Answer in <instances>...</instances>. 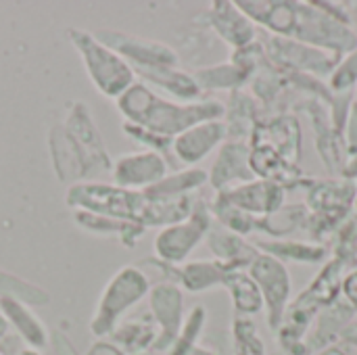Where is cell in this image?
Wrapping results in <instances>:
<instances>
[{"mask_svg": "<svg viewBox=\"0 0 357 355\" xmlns=\"http://www.w3.org/2000/svg\"><path fill=\"white\" fill-rule=\"evenodd\" d=\"M238 8L255 23L278 38L320 48L335 56H345L357 48V33L345 10H333L324 2H236Z\"/></svg>", "mask_w": 357, "mask_h": 355, "instance_id": "6da1fadb", "label": "cell"}, {"mask_svg": "<svg viewBox=\"0 0 357 355\" xmlns=\"http://www.w3.org/2000/svg\"><path fill=\"white\" fill-rule=\"evenodd\" d=\"M48 151L54 174L61 182H96L111 174L113 159L94 123L90 107L82 100L71 103L65 123L54 126L48 134Z\"/></svg>", "mask_w": 357, "mask_h": 355, "instance_id": "7a4b0ae2", "label": "cell"}, {"mask_svg": "<svg viewBox=\"0 0 357 355\" xmlns=\"http://www.w3.org/2000/svg\"><path fill=\"white\" fill-rule=\"evenodd\" d=\"M115 103L123 121L140 126L169 140L201 121L224 119L226 113V105L218 98L176 103L172 98L161 96L142 82H136L132 88H128Z\"/></svg>", "mask_w": 357, "mask_h": 355, "instance_id": "3957f363", "label": "cell"}, {"mask_svg": "<svg viewBox=\"0 0 357 355\" xmlns=\"http://www.w3.org/2000/svg\"><path fill=\"white\" fill-rule=\"evenodd\" d=\"M345 266L337 257L316 276L312 287H307L287 310L278 333L280 347L289 355H307V335L318 320V316L328 310L341 297Z\"/></svg>", "mask_w": 357, "mask_h": 355, "instance_id": "277c9868", "label": "cell"}, {"mask_svg": "<svg viewBox=\"0 0 357 355\" xmlns=\"http://www.w3.org/2000/svg\"><path fill=\"white\" fill-rule=\"evenodd\" d=\"M65 33L75 52L79 54L88 80L105 98L117 100L128 88L138 82L134 69L113 48L102 44L92 31L69 27Z\"/></svg>", "mask_w": 357, "mask_h": 355, "instance_id": "5b68a950", "label": "cell"}, {"mask_svg": "<svg viewBox=\"0 0 357 355\" xmlns=\"http://www.w3.org/2000/svg\"><path fill=\"white\" fill-rule=\"evenodd\" d=\"M151 278L140 266L119 268L105 285L96 310L90 320V333L96 339H107L123 316L149 297Z\"/></svg>", "mask_w": 357, "mask_h": 355, "instance_id": "8992f818", "label": "cell"}, {"mask_svg": "<svg viewBox=\"0 0 357 355\" xmlns=\"http://www.w3.org/2000/svg\"><path fill=\"white\" fill-rule=\"evenodd\" d=\"M67 207L73 211H86L96 216H107L123 222H134L144 226V213L149 199L144 192L126 190L115 184L105 182H77L67 188Z\"/></svg>", "mask_w": 357, "mask_h": 355, "instance_id": "52a82bcc", "label": "cell"}, {"mask_svg": "<svg viewBox=\"0 0 357 355\" xmlns=\"http://www.w3.org/2000/svg\"><path fill=\"white\" fill-rule=\"evenodd\" d=\"M211 228H213L211 207L205 201H195V207L186 220L165 226L157 232L153 243L155 259L172 266L186 264L190 253L207 239Z\"/></svg>", "mask_w": 357, "mask_h": 355, "instance_id": "ba28073f", "label": "cell"}, {"mask_svg": "<svg viewBox=\"0 0 357 355\" xmlns=\"http://www.w3.org/2000/svg\"><path fill=\"white\" fill-rule=\"evenodd\" d=\"M357 197L356 182L351 180H326V182H310L307 207L312 216L307 226H312L314 234H326L335 230L341 222H345L349 209L354 207Z\"/></svg>", "mask_w": 357, "mask_h": 355, "instance_id": "9c48e42d", "label": "cell"}, {"mask_svg": "<svg viewBox=\"0 0 357 355\" xmlns=\"http://www.w3.org/2000/svg\"><path fill=\"white\" fill-rule=\"evenodd\" d=\"M247 272L259 287V293L264 297V308L268 312V326L270 331L276 333L291 305L293 285H291L289 270L282 262L259 251V255L253 259Z\"/></svg>", "mask_w": 357, "mask_h": 355, "instance_id": "30bf717a", "label": "cell"}, {"mask_svg": "<svg viewBox=\"0 0 357 355\" xmlns=\"http://www.w3.org/2000/svg\"><path fill=\"white\" fill-rule=\"evenodd\" d=\"M94 36L113 48L132 69L134 73L140 69H157V67H180V54L165 42L149 40L142 36H132L117 29H100Z\"/></svg>", "mask_w": 357, "mask_h": 355, "instance_id": "8fae6325", "label": "cell"}, {"mask_svg": "<svg viewBox=\"0 0 357 355\" xmlns=\"http://www.w3.org/2000/svg\"><path fill=\"white\" fill-rule=\"evenodd\" d=\"M149 316L153 318L159 337L153 352L167 354L169 347L176 343L180 328L184 324V291L167 280H159L151 285L149 291Z\"/></svg>", "mask_w": 357, "mask_h": 355, "instance_id": "7c38bea8", "label": "cell"}, {"mask_svg": "<svg viewBox=\"0 0 357 355\" xmlns=\"http://www.w3.org/2000/svg\"><path fill=\"white\" fill-rule=\"evenodd\" d=\"M169 174V161L155 151L126 153L113 159V184L126 190L144 192Z\"/></svg>", "mask_w": 357, "mask_h": 355, "instance_id": "4fadbf2b", "label": "cell"}, {"mask_svg": "<svg viewBox=\"0 0 357 355\" xmlns=\"http://www.w3.org/2000/svg\"><path fill=\"white\" fill-rule=\"evenodd\" d=\"M228 140L224 119L201 121L172 140V157L186 167H197Z\"/></svg>", "mask_w": 357, "mask_h": 355, "instance_id": "5bb4252c", "label": "cell"}, {"mask_svg": "<svg viewBox=\"0 0 357 355\" xmlns=\"http://www.w3.org/2000/svg\"><path fill=\"white\" fill-rule=\"evenodd\" d=\"M226 203L232 207L253 216V218H270L276 211L282 209L284 203V188L270 180H251L241 186H234L230 190L218 192Z\"/></svg>", "mask_w": 357, "mask_h": 355, "instance_id": "9a60e30c", "label": "cell"}, {"mask_svg": "<svg viewBox=\"0 0 357 355\" xmlns=\"http://www.w3.org/2000/svg\"><path fill=\"white\" fill-rule=\"evenodd\" d=\"M266 48H268L270 56L274 61H278L280 65L299 69L305 73H314V75H331L335 65L341 61L339 56H335L331 52H324L320 48L305 46V44H299V42H293L287 38H278V36H272L268 40Z\"/></svg>", "mask_w": 357, "mask_h": 355, "instance_id": "2e32d148", "label": "cell"}, {"mask_svg": "<svg viewBox=\"0 0 357 355\" xmlns=\"http://www.w3.org/2000/svg\"><path fill=\"white\" fill-rule=\"evenodd\" d=\"M249 155H251V146L245 140H226L220 146L213 167L211 172H207L209 184L213 186L215 192H224L255 180V174L251 172L249 165Z\"/></svg>", "mask_w": 357, "mask_h": 355, "instance_id": "e0dca14e", "label": "cell"}, {"mask_svg": "<svg viewBox=\"0 0 357 355\" xmlns=\"http://www.w3.org/2000/svg\"><path fill=\"white\" fill-rule=\"evenodd\" d=\"M205 17L209 27L234 50L245 48L257 40V25L238 8L236 2L230 0L211 2Z\"/></svg>", "mask_w": 357, "mask_h": 355, "instance_id": "ac0fdd59", "label": "cell"}, {"mask_svg": "<svg viewBox=\"0 0 357 355\" xmlns=\"http://www.w3.org/2000/svg\"><path fill=\"white\" fill-rule=\"evenodd\" d=\"M138 82L151 86L155 92L161 90L176 103H197L201 100V88L192 73L182 71L180 67H157L136 71Z\"/></svg>", "mask_w": 357, "mask_h": 355, "instance_id": "d6986e66", "label": "cell"}, {"mask_svg": "<svg viewBox=\"0 0 357 355\" xmlns=\"http://www.w3.org/2000/svg\"><path fill=\"white\" fill-rule=\"evenodd\" d=\"M0 314L6 318L8 326L13 328V333L21 339L25 347L38 349V352L48 347L50 335L46 326L42 324V320L33 314V308L19 303L15 299L0 297Z\"/></svg>", "mask_w": 357, "mask_h": 355, "instance_id": "ffe728a7", "label": "cell"}, {"mask_svg": "<svg viewBox=\"0 0 357 355\" xmlns=\"http://www.w3.org/2000/svg\"><path fill=\"white\" fill-rule=\"evenodd\" d=\"M205 241L215 262L224 264L228 270H245L259 255L257 247L245 243L243 236L226 230L224 226H213Z\"/></svg>", "mask_w": 357, "mask_h": 355, "instance_id": "44dd1931", "label": "cell"}, {"mask_svg": "<svg viewBox=\"0 0 357 355\" xmlns=\"http://www.w3.org/2000/svg\"><path fill=\"white\" fill-rule=\"evenodd\" d=\"M159 331L151 316L119 322L117 328L107 337L123 355H149L157 343Z\"/></svg>", "mask_w": 357, "mask_h": 355, "instance_id": "7402d4cb", "label": "cell"}, {"mask_svg": "<svg viewBox=\"0 0 357 355\" xmlns=\"http://www.w3.org/2000/svg\"><path fill=\"white\" fill-rule=\"evenodd\" d=\"M73 220L75 224L96 236H111V239H119V243L123 247H134L144 234L146 228L134 222H123V220H115V218H107V216H96V213H86V211H73Z\"/></svg>", "mask_w": 357, "mask_h": 355, "instance_id": "603a6c76", "label": "cell"}, {"mask_svg": "<svg viewBox=\"0 0 357 355\" xmlns=\"http://www.w3.org/2000/svg\"><path fill=\"white\" fill-rule=\"evenodd\" d=\"M222 287L230 293L238 318H249L264 310V297L259 293V287L255 285V280L249 276L247 270H230Z\"/></svg>", "mask_w": 357, "mask_h": 355, "instance_id": "cb8c5ba5", "label": "cell"}, {"mask_svg": "<svg viewBox=\"0 0 357 355\" xmlns=\"http://www.w3.org/2000/svg\"><path fill=\"white\" fill-rule=\"evenodd\" d=\"M257 103L253 100V96L234 90L230 94V100L226 105V113H224V123H226V132H228V140H245L253 134L255 126H257Z\"/></svg>", "mask_w": 357, "mask_h": 355, "instance_id": "d4e9b609", "label": "cell"}, {"mask_svg": "<svg viewBox=\"0 0 357 355\" xmlns=\"http://www.w3.org/2000/svg\"><path fill=\"white\" fill-rule=\"evenodd\" d=\"M209 182V174L201 167H186L174 174H167L161 182L144 190L151 199H178V197H190L195 190H199L203 184Z\"/></svg>", "mask_w": 357, "mask_h": 355, "instance_id": "484cf974", "label": "cell"}, {"mask_svg": "<svg viewBox=\"0 0 357 355\" xmlns=\"http://www.w3.org/2000/svg\"><path fill=\"white\" fill-rule=\"evenodd\" d=\"M257 251L272 255L278 262H293V264H318L324 262L328 251L318 243H299V241H274V243H259Z\"/></svg>", "mask_w": 357, "mask_h": 355, "instance_id": "4316f807", "label": "cell"}, {"mask_svg": "<svg viewBox=\"0 0 357 355\" xmlns=\"http://www.w3.org/2000/svg\"><path fill=\"white\" fill-rule=\"evenodd\" d=\"M195 80L201 88V92H213V90H238L249 77L243 69H238L232 61L218 63L209 67H199L195 73Z\"/></svg>", "mask_w": 357, "mask_h": 355, "instance_id": "83f0119b", "label": "cell"}, {"mask_svg": "<svg viewBox=\"0 0 357 355\" xmlns=\"http://www.w3.org/2000/svg\"><path fill=\"white\" fill-rule=\"evenodd\" d=\"M0 297L15 299L29 308H46L50 303L48 291L2 268H0Z\"/></svg>", "mask_w": 357, "mask_h": 355, "instance_id": "f1b7e54d", "label": "cell"}, {"mask_svg": "<svg viewBox=\"0 0 357 355\" xmlns=\"http://www.w3.org/2000/svg\"><path fill=\"white\" fill-rule=\"evenodd\" d=\"M207 324V310L203 305H195L188 316L184 318V324L180 328V335L176 343L169 347L167 355H186L192 347L199 345V339L203 335V328Z\"/></svg>", "mask_w": 357, "mask_h": 355, "instance_id": "f546056e", "label": "cell"}, {"mask_svg": "<svg viewBox=\"0 0 357 355\" xmlns=\"http://www.w3.org/2000/svg\"><path fill=\"white\" fill-rule=\"evenodd\" d=\"M234 355H266V345L249 318H238L232 324Z\"/></svg>", "mask_w": 357, "mask_h": 355, "instance_id": "4dcf8cb0", "label": "cell"}, {"mask_svg": "<svg viewBox=\"0 0 357 355\" xmlns=\"http://www.w3.org/2000/svg\"><path fill=\"white\" fill-rule=\"evenodd\" d=\"M357 86V48L341 56L335 65L333 73L328 75V88L335 94H349L351 88Z\"/></svg>", "mask_w": 357, "mask_h": 355, "instance_id": "1f68e13d", "label": "cell"}, {"mask_svg": "<svg viewBox=\"0 0 357 355\" xmlns=\"http://www.w3.org/2000/svg\"><path fill=\"white\" fill-rule=\"evenodd\" d=\"M123 132H126V136H130L134 142L142 144L144 151H155V153L163 155L165 159L172 157V140H169V138L157 136V134H153V132H149V130H144V128H140V126L128 123V121H123Z\"/></svg>", "mask_w": 357, "mask_h": 355, "instance_id": "d6a6232c", "label": "cell"}, {"mask_svg": "<svg viewBox=\"0 0 357 355\" xmlns=\"http://www.w3.org/2000/svg\"><path fill=\"white\" fill-rule=\"evenodd\" d=\"M345 140H347V153L351 157L357 155V98L349 107V115H347V123H345Z\"/></svg>", "mask_w": 357, "mask_h": 355, "instance_id": "836d02e7", "label": "cell"}, {"mask_svg": "<svg viewBox=\"0 0 357 355\" xmlns=\"http://www.w3.org/2000/svg\"><path fill=\"white\" fill-rule=\"evenodd\" d=\"M341 297L357 312V270L349 272L341 285Z\"/></svg>", "mask_w": 357, "mask_h": 355, "instance_id": "e575fe53", "label": "cell"}, {"mask_svg": "<svg viewBox=\"0 0 357 355\" xmlns=\"http://www.w3.org/2000/svg\"><path fill=\"white\" fill-rule=\"evenodd\" d=\"M86 355H123V354H121V352H119L111 341H102V339H100L98 343H94V345H92V349H90Z\"/></svg>", "mask_w": 357, "mask_h": 355, "instance_id": "d590c367", "label": "cell"}, {"mask_svg": "<svg viewBox=\"0 0 357 355\" xmlns=\"http://www.w3.org/2000/svg\"><path fill=\"white\" fill-rule=\"evenodd\" d=\"M343 178L345 180H351V182H356L357 180V155L343 167Z\"/></svg>", "mask_w": 357, "mask_h": 355, "instance_id": "8d00e7d4", "label": "cell"}, {"mask_svg": "<svg viewBox=\"0 0 357 355\" xmlns=\"http://www.w3.org/2000/svg\"><path fill=\"white\" fill-rule=\"evenodd\" d=\"M314 355H347V352H343L339 345H331V347H326V349H322V352Z\"/></svg>", "mask_w": 357, "mask_h": 355, "instance_id": "74e56055", "label": "cell"}, {"mask_svg": "<svg viewBox=\"0 0 357 355\" xmlns=\"http://www.w3.org/2000/svg\"><path fill=\"white\" fill-rule=\"evenodd\" d=\"M17 355H42L38 349H29V347H25V349H21Z\"/></svg>", "mask_w": 357, "mask_h": 355, "instance_id": "f35d334b", "label": "cell"}, {"mask_svg": "<svg viewBox=\"0 0 357 355\" xmlns=\"http://www.w3.org/2000/svg\"><path fill=\"white\" fill-rule=\"evenodd\" d=\"M354 211H356V220H357V197H356V203H354Z\"/></svg>", "mask_w": 357, "mask_h": 355, "instance_id": "ab89813d", "label": "cell"}, {"mask_svg": "<svg viewBox=\"0 0 357 355\" xmlns=\"http://www.w3.org/2000/svg\"><path fill=\"white\" fill-rule=\"evenodd\" d=\"M0 355H2V354H0Z\"/></svg>", "mask_w": 357, "mask_h": 355, "instance_id": "60d3db41", "label": "cell"}]
</instances>
